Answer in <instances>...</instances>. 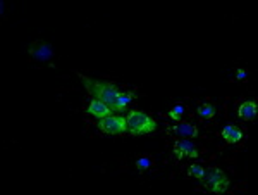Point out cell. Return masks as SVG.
I'll return each instance as SVG.
<instances>
[{"instance_id":"4fadbf2b","label":"cell","mask_w":258,"mask_h":195,"mask_svg":"<svg viewBox=\"0 0 258 195\" xmlns=\"http://www.w3.org/2000/svg\"><path fill=\"white\" fill-rule=\"evenodd\" d=\"M205 170L200 166V164H191V166L188 168V175L191 176V178H196V180H201V176H203Z\"/></svg>"},{"instance_id":"7c38bea8","label":"cell","mask_w":258,"mask_h":195,"mask_svg":"<svg viewBox=\"0 0 258 195\" xmlns=\"http://www.w3.org/2000/svg\"><path fill=\"white\" fill-rule=\"evenodd\" d=\"M134 99L133 93H126V92H121L117 97V104H115V111H122L128 104L131 102V100Z\"/></svg>"},{"instance_id":"6da1fadb","label":"cell","mask_w":258,"mask_h":195,"mask_svg":"<svg viewBox=\"0 0 258 195\" xmlns=\"http://www.w3.org/2000/svg\"><path fill=\"white\" fill-rule=\"evenodd\" d=\"M86 90L95 97L96 100H102L103 104H107L110 107V111H115V104H117V97H119V88L115 87L114 83H107V81H95L91 78L81 76Z\"/></svg>"},{"instance_id":"9a60e30c","label":"cell","mask_w":258,"mask_h":195,"mask_svg":"<svg viewBox=\"0 0 258 195\" xmlns=\"http://www.w3.org/2000/svg\"><path fill=\"white\" fill-rule=\"evenodd\" d=\"M152 166V161L148 159V157H141V159H138L136 161V168L140 171H145V170H148V168Z\"/></svg>"},{"instance_id":"8fae6325","label":"cell","mask_w":258,"mask_h":195,"mask_svg":"<svg viewBox=\"0 0 258 195\" xmlns=\"http://www.w3.org/2000/svg\"><path fill=\"white\" fill-rule=\"evenodd\" d=\"M217 112L215 106H212V104H203V106L198 107V116L203 119H208V118H214Z\"/></svg>"},{"instance_id":"5bb4252c","label":"cell","mask_w":258,"mask_h":195,"mask_svg":"<svg viewBox=\"0 0 258 195\" xmlns=\"http://www.w3.org/2000/svg\"><path fill=\"white\" fill-rule=\"evenodd\" d=\"M184 112H186V107L179 104V106H175V107L171 109L169 116H171V119H175V121H177V119H181L182 116H184Z\"/></svg>"},{"instance_id":"7a4b0ae2","label":"cell","mask_w":258,"mask_h":195,"mask_svg":"<svg viewBox=\"0 0 258 195\" xmlns=\"http://www.w3.org/2000/svg\"><path fill=\"white\" fill-rule=\"evenodd\" d=\"M126 125H128V130L131 135H145L157 128V123L153 121L150 116L141 111L129 112V116L126 118Z\"/></svg>"},{"instance_id":"2e32d148","label":"cell","mask_w":258,"mask_h":195,"mask_svg":"<svg viewBox=\"0 0 258 195\" xmlns=\"http://www.w3.org/2000/svg\"><path fill=\"white\" fill-rule=\"evenodd\" d=\"M236 78H238V80H245V78H246V71L245 69H238Z\"/></svg>"},{"instance_id":"277c9868","label":"cell","mask_w":258,"mask_h":195,"mask_svg":"<svg viewBox=\"0 0 258 195\" xmlns=\"http://www.w3.org/2000/svg\"><path fill=\"white\" fill-rule=\"evenodd\" d=\"M100 131L107 135H122L128 131V125H126V118L121 116H107V118L98 119L96 123Z\"/></svg>"},{"instance_id":"5b68a950","label":"cell","mask_w":258,"mask_h":195,"mask_svg":"<svg viewBox=\"0 0 258 195\" xmlns=\"http://www.w3.org/2000/svg\"><path fill=\"white\" fill-rule=\"evenodd\" d=\"M29 55H31L35 61H50L52 55H54V50H52L50 43L47 42H35L29 45Z\"/></svg>"},{"instance_id":"ba28073f","label":"cell","mask_w":258,"mask_h":195,"mask_svg":"<svg viewBox=\"0 0 258 195\" xmlns=\"http://www.w3.org/2000/svg\"><path fill=\"white\" fill-rule=\"evenodd\" d=\"M88 112L91 116H95V118L102 119V118H107V116H110V107L107 106V104H103L102 100H91V104L88 106Z\"/></svg>"},{"instance_id":"3957f363","label":"cell","mask_w":258,"mask_h":195,"mask_svg":"<svg viewBox=\"0 0 258 195\" xmlns=\"http://www.w3.org/2000/svg\"><path fill=\"white\" fill-rule=\"evenodd\" d=\"M201 180H203V183L207 185V189H210L212 192H215V194L226 192L227 187H229V178H227L220 170L205 171L203 176H201Z\"/></svg>"},{"instance_id":"30bf717a","label":"cell","mask_w":258,"mask_h":195,"mask_svg":"<svg viewBox=\"0 0 258 195\" xmlns=\"http://www.w3.org/2000/svg\"><path fill=\"white\" fill-rule=\"evenodd\" d=\"M220 135H222V138L227 142V144H238V142L243 138V131L238 130L234 125H227Z\"/></svg>"},{"instance_id":"52a82bcc","label":"cell","mask_w":258,"mask_h":195,"mask_svg":"<svg viewBox=\"0 0 258 195\" xmlns=\"http://www.w3.org/2000/svg\"><path fill=\"white\" fill-rule=\"evenodd\" d=\"M169 133L175 135V137H181V138H194V137H198L196 126L191 125V123H179V125H175V126H172V128H169Z\"/></svg>"},{"instance_id":"9c48e42d","label":"cell","mask_w":258,"mask_h":195,"mask_svg":"<svg viewBox=\"0 0 258 195\" xmlns=\"http://www.w3.org/2000/svg\"><path fill=\"white\" fill-rule=\"evenodd\" d=\"M238 116L245 121H252L257 116V102H243L238 107Z\"/></svg>"},{"instance_id":"8992f818","label":"cell","mask_w":258,"mask_h":195,"mask_svg":"<svg viewBox=\"0 0 258 195\" xmlns=\"http://www.w3.org/2000/svg\"><path fill=\"white\" fill-rule=\"evenodd\" d=\"M174 157L175 159H184V157H198V149L189 140H177L174 144Z\"/></svg>"}]
</instances>
